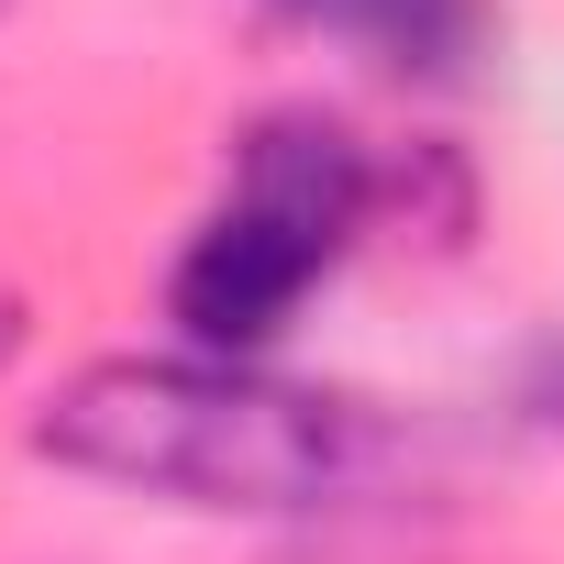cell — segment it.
<instances>
[{"instance_id": "obj_1", "label": "cell", "mask_w": 564, "mask_h": 564, "mask_svg": "<svg viewBox=\"0 0 564 564\" xmlns=\"http://www.w3.org/2000/svg\"><path fill=\"white\" fill-rule=\"evenodd\" d=\"M34 454L166 509L289 520V509H333L377 487L388 421L344 388H300L232 355H111V366H78L34 410Z\"/></svg>"}, {"instance_id": "obj_2", "label": "cell", "mask_w": 564, "mask_h": 564, "mask_svg": "<svg viewBox=\"0 0 564 564\" xmlns=\"http://www.w3.org/2000/svg\"><path fill=\"white\" fill-rule=\"evenodd\" d=\"M377 221V155L322 122V111H276L232 144V188L210 199V221L188 232L166 311L199 355L254 366V344H276L300 322V300L355 254V232Z\"/></svg>"}, {"instance_id": "obj_3", "label": "cell", "mask_w": 564, "mask_h": 564, "mask_svg": "<svg viewBox=\"0 0 564 564\" xmlns=\"http://www.w3.org/2000/svg\"><path fill=\"white\" fill-rule=\"evenodd\" d=\"M276 12L399 78H465L487 56V0H276Z\"/></svg>"}, {"instance_id": "obj_4", "label": "cell", "mask_w": 564, "mask_h": 564, "mask_svg": "<svg viewBox=\"0 0 564 564\" xmlns=\"http://www.w3.org/2000/svg\"><path fill=\"white\" fill-rule=\"evenodd\" d=\"M0 12H12V0H0Z\"/></svg>"}]
</instances>
